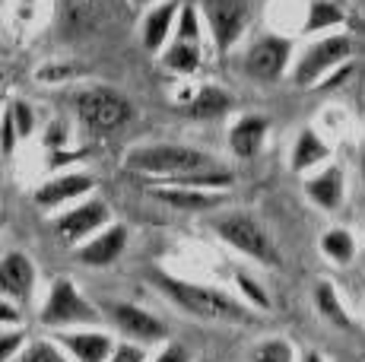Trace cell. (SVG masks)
<instances>
[{
	"label": "cell",
	"mask_w": 365,
	"mask_h": 362,
	"mask_svg": "<svg viewBox=\"0 0 365 362\" xmlns=\"http://www.w3.org/2000/svg\"><path fill=\"white\" fill-rule=\"evenodd\" d=\"M150 283L163 292L175 309H181L191 318H200V321H216V324H251L255 321V309H248L238 296H229L226 289L191 283V280H185V276L165 274V270H153Z\"/></svg>",
	"instance_id": "1"
},
{
	"label": "cell",
	"mask_w": 365,
	"mask_h": 362,
	"mask_svg": "<svg viewBox=\"0 0 365 362\" xmlns=\"http://www.w3.org/2000/svg\"><path fill=\"white\" fill-rule=\"evenodd\" d=\"M124 169L133 175L143 178H156V185H165L172 178L191 175V172H207V169H220L210 152L197 150V146H185V143H143L133 146L124 152Z\"/></svg>",
	"instance_id": "2"
},
{
	"label": "cell",
	"mask_w": 365,
	"mask_h": 362,
	"mask_svg": "<svg viewBox=\"0 0 365 362\" xmlns=\"http://www.w3.org/2000/svg\"><path fill=\"white\" fill-rule=\"evenodd\" d=\"M213 232L222 245H229L232 252L251 257V261L264 264V267H279L283 264V254H279L273 235L267 232V226L251 213L242 210H229L222 217L213 219Z\"/></svg>",
	"instance_id": "3"
},
{
	"label": "cell",
	"mask_w": 365,
	"mask_h": 362,
	"mask_svg": "<svg viewBox=\"0 0 365 362\" xmlns=\"http://www.w3.org/2000/svg\"><path fill=\"white\" fill-rule=\"evenodd\" d=\"M38 324L48 331H70V327H99L102 309H96L70 276H58L51 283V292L38 309Z\"/></svg>",
	"instance_id": "4"
},
{
	"label": "cell",
	"mask_w": 365,
	"mask_h": 362,
	"mask_svg": "<svg viewBox=\"0 0 365 362\" xmlns=\"http://www.w3.org/2000/svg\"><path fill=\"white\" fill-rule=\"evenodd\" d=\"M353 58V38L343 36V32H327L324 38H314L305 51L292 61V83L302 89L318 86L331 71H336L340 64Z\"/></svg>",
	"instance_id": "5"
},
{
	"label": "cell",
	"mask_w": 365,
	"mask_h": 362,
	"mask_svg": "<svg viewBox=\"0 0 365 362\" xmlns=\"http://www.w3.org/2000/svg\"><path fill=\"white\" fill-rule=\"evenodd\" d=\"M76 118L86 130L96 134H111V130L124 128L133 118V105L128 95H121L111 86H93L83 89L76 95Z\"/></svg>",
	"instance_id": "6"
},
{
	"label": "cell",
	"mask_w": 365,
	"mask_h": 362,
	"mask_svg": "<svg viewBox=\"0 0 365 362\" xmlns=\"http://www.w3.org/2000/svg\"><path fill=\"white\" fill-rule=\"evenodd\" d=\"M197 10L207 19V32L213 38L216 54L232 51L251 23L248 0H197Z\"/></svg>",
	"instance_id": "7"
},
{
	"label": "cell",
	"mask_w": 365,
	"mask_h": 362,
	"mask_svg": "<svg viewBox=\"0 0 365 362\" xmlns=\"http://www.w3.org/2000/svg\"><path fill=\"white\" fill-rule=\"evenodd\" d=\"M108 222H115L111 217V207L99 197H83L76 200V207H67L64 213L54 217V235H58L64 245L76 248L86 239H93L96 232H102Z\"/></svg>",
	"instance_id": "8"
},
{
	"label": "cell",
	"mask_w": 365,
	"mask_h": 362,
	"mask_svg": "<svg viewBox=\"0 0 365 362\" xmlns=\"http://www.w3.org/2000/svg\"><path fill=\"white\" fill-rule=\"evenodd\" d=\"M102 318H108V324L121 333L124 340L140 346H150V343H165L168 340V327L165 321H159L153 311L140 309L133 302H102Z\"/></svg>",
	"instance_id": "9"
},
{
	"label": "cell",
	"mask_w": 365,
	"mask_h": 362,
	"mask_svg": "<svg viewBox=\"0 0 365 362\" xmlns=\"http://www.w3.org/2000/svg\"><path fill=\"white\" fill-rule=\"evenodd\" d=\"M292 67V38L286 36H261L251 41L248 51L242 54V71L251 80L273 83Z\"/></svg>",
	"instance_id": "10"
},
{
	"label": "cell",
	"mask_w": 365,
	"mask_h": 362,
	"mask_svg": "<svg viewBox=\"0 0 365 362\" xmlns=\"http://www.w3.org/2000/svg\"><path fill=\"white\" fill-rule=\"evenodd\" d=\"M51 340L70 356V362H108L118 340L102 327H70L54 331Z\"/></svg>",
	"instance_id": "11"
},
{
	"label": "cell",
	"mask_w": 365,
	"mask_h": 362,
	"mask_svg": "<svg viewBox=\"0 0 365 362\" xmlns=\"http://www.w3.org/2000/svg\"><path fill=\"white\" fill-rule=\"evenodd\" d=\"M93 191H96V178L73 169V172H61V175H51L48 181H41L35 187L32 200L41 210H61V207L76 204L83 197H93Z\"/></svg>",
	"instance_id": "12"
},
{
	"label": "cell",
	"mask_w": 365,
	"mask_h": 362,
	"mask_svg": "<svg viewBox=\"0 0 365 362\" xmlns=\"http://www.w3.org/2000/svg\"><path fill=\"white\" fill-rule=\"evenodd\" d=\"M130 245V232L121 222H108L102 232H96L93 239H86L83 245H76V261L83 267H111V264L121 261V254Z\"/></svg>",
	"instance_id": "13"
},
{
	"label": "cell",
	"mask_w": 365,
	"mask_h": 362,
	"mask_svg": "<svg viewBox=\"0 0 365 362\" xmlns=\"http://www.w3.org/2000/svg\"><path fill=\"white\" fill-rule=\"evenodd\" d=\"M38 283L35 261L26 252H6L0 257V296L10 299L13 305H26Z\"/></svg>",
	"instance_id": "14"
},
{
	"label": "cell",
	"mask_w": 365,
	"mask_h": 362,
	"mask_svg": "<svg viewBox=\"0 0 365 362\" xmlns=\"http://www.w3.org/2000/svg\"><path fill=\"white\" fill-rule=\"evenodd\" d=\"M305 194L318 210L336 213L343 207V200H346V172H343V165L327 162L321 169H314L305 178Z\"/></svg>",
	"instance_id": "15"
},
{
	"label": "cell",
	"mask_w": 365,
	"mask_h": 362,
	"mask_svg": "<svg viewBox=\"0 0 365 362\" xmlns=\"http://www.w3.org/2000/svg\"><path fill=\"white\" fill-rule=\"evenodd\" d=\"M153 197L159 204L172 207L181 213H207L216 210L229 200V191H203V187H181V185H156L153 187Z\"/></svg>",
	"instance_id": "16"
},
{
	"label": "cell",
	"mask_w": 365,
	"mask_h": 362,
	"mask_svg": "<svg viewBox=\"0 0 365 362\" xmlns=\"http://www.w3.org/2000/svg\"><path fill=\"white\" fill-rule=\"evenodd\" d=\"M181 0H159V4L146 6L143 23H140V41L150 54H159L172 41L175 19H178Z\"/></svg>",
	"instance_id": "17"
},
{
	"label": "cell",
	"mask_w": 365,
	"mask_h": 362,
	"mask_svg": "<svg viewBox=\"0 0 365 362\" xmlns=\"http://www.w3.org/2000/svg\"><path fill=\"white\" fill-rule=\"evenodd\" d=\"M331 156H334V146L318 134V128L305 124V128L296 134V140H292L289 169L296 172V175H312L314 169L327 165V159H331Z\"/></svg>",
	"instance_id": "18"
},
{
	"label": "cell",
	"mask_w": 365,
	"mask_h": 362,
	"mask_svg": "<svg viewBox=\"0 0 365 362\" xmlns=\"http://www.w3.org/2000/svg\"><path fill=\"white\" fill-rule=\"evenodd\" d=\"M267 134H270V121L264 115H242L229 128V150L238 159H255L261 156Z\"/></svg>",
	"instance_id": "19"
},
{
	"label": "cell",
	"mask_w": 365,
	"mask_h": 362,
	"mask_svg": "<svg viewBox=\"0 0 365 362\" xmlns=\"http://www.w3.org/2000/svg\"><path fill=\"white\" fill-rule=\"evenodd\" d=\"M232 105H235L232 93H226L222 86H213V83H207V86H200L197 93L191 95V102H187V115L197 118V121H213V118L229 115Z\"/></svg>",
	"instance_id": "20"
},
{
	"label": "cell",
	"mask_w": 365,
	"mask_h": 362,
	"mask_svg": "<svg viewBox=\"0 0 365 362\" xmlns=\"http://www.w3.org/2000/svg\"><path fill=\"white\" fill-rule=\"evenodd\" d=\"M314 309H318V315L324 318L331 327H340V331H353V315H349V309L343 305L340 292H336V286L331 280H318L314 283Z\"/></svg>",
	"instance_id": "21"
},
{
	"label": "cell",
	"mask_w": 365,
	"mask_h": 362,
	"mask_svg": "<svg viewBox=\"0 0 365 362\" xmlns=\"http://www.w3.org/2000/svg\"><path fill=\"white\" fill-rule=\"evenodd\" d=\"M159 61H163V67L172 71V73H194L203 61V45H197V41L172 38L163 51H159Z\"/></svg>",
	"instance_id": "22"
},
{
	"label": "cell",
	"mask_w": 365,
	"mask_h": 362,
	"mask_svg": "<svg viewBox=\"0 0 365 362\" xmlns=\"http://www.w3.org/2000/svg\"><path fill=\"white\" fill-rule=\"evenodd\" d=\"M318 248L327 261L336 264V267H349V264L356 261V239H353V232L343 226L324 229L318 239Z\"/></svg>",
	"instance_id": "23"
},
{
	"label": "cell",
	"mask_w": 365,
	"mask_h": 362,
	"mask_svg": "<svg viewBox=\"0 0 365 362\" xmlns=\"http://www.w3.org/2000/svg\"><path fill=\"white\" fill-rule=\"evenodd\" d=\"M346 23L343 10L331 0H308V13H305V36H321V32H331V29H340Z\"/></svg>",
	"instance_id": "24"
},
{
	"label": "cell",
	"mask_w": 365,
	"mask_h": 362,
	"mask_svg": "<svg viewBox=\"0 0 365 362\" xmlns=\"http://www.w3.org/2000/svg\"><path fill=\"white\" fill-rule=\"evenodd\" d=\"M248 362H296V350L286 337H267L248 353Z\"/></svg>",
	"instance_id": "25"
},
{
	"label": "cell",
	"mask_w": 365,
	"mask_h": 362,
	"mask_svg": "<svg viewBox=\"0 0 365 362\" xmlns=\"http://www.w3.org/2000/svg\"><path fill=\"white\" fill-rule=\"evenodd\" d=\"M172 38L197 41V45H203V23H200V10H197V4H181L178 19H175V32H172Z\"/></svg>",
	"instance_id": "26"
},
{
	"label": "cell",
	"mask_w": 365,
	"mask_h": 362,
	"mask_svg": "<svg viewBox=\"0 0 365 362\" xmlns=\"http://www.w3.org/2000/svg\"><path fill=\"white\" fill-rule=\"evenodd\" d=\"M13 362H70V356L54 340H32L19 350V356Z\"/></svg>",
	"instance_id": "27"
},
{
	"label": "cell",
	"mask_w": 365,
	"mask_h": 362,
	"mask_svg": "<svg viewBox=\"0 0 365 362\" xmlns=\"http://www.w3.org/2000/svg\"><path fill=\"white\" fill-rule=\"evenodd\" d=\"M235 289L242 292V302L248 305V309L270 311V296H267V289L255 280V276L245 274V270H238V274H235Z\"/></svg>",
	"instance_id": "28"
},
{
	"label": "cell",
	"mask_w": 365,
	"mask_h": 362,
	"mask_svg": "<svg viewBox=\"0 0 365 362\" xmlns=\"http://www.w3.org/2000/svg\"><path fill=\"white\" fill-rule=\"evenodd\" d=\"M10 115H13V128H16V134H19V140H29V137L35 134V111L29 102H23V99H16V102H10Z\"/></svg>",
	"instance_id": "29"
},
{
	"label": "cell",
	"mask_w": 365,
	"mask_h": 362,
	"mask_svg": "<svg viewBox=\"0 0 365 362\" xmlns=\"http://www.w3.org/2000/svg\"><path fill=\"white\" fill-rule=\"evenodd\" d=\"M26 346V333L19 327H0V362H13Z\"/></svg>",
	"instance_id": "30"
},
{
	"label": "cell",
	"mask_w": 365,
	"mask_h": 362,
	"mask_svg": "<svg viewBox=\"0 0 365 362\" xmlns=\"http://www.w3.org/2000/svg\"><path fill=\"white\" fill-rule=\"evenodd\" d=\"M16 143H19V134L13 128V115H10V108H4L0 111V156H13Z\"/></svg>",
	"instance_id": "31"
},
{
	"label": "cell",
	"mask_w": 365,
	"mask_h": 362,
	"mask_svg": "<svg viewBox=\"0 0 365 362\" xmlns=\"http://www.w3.org/2000/svg\"><path fill=\"white\" fill-rule=\"evenodd\" d=\"M73 73H76L73 64H45V67H38V71H35V80H38V83H64Z\"/></svg>",
	"instance_id": "32"
},
{
	"label": "cell",
	"mask_w": 365,
	"mask_h": 362,
	"mask_svg": "<svg viewBox=\"0 0 365 362\" xmlns=\"http://www.w3.org/2000/svg\"><path fill=\"white\" fill-rule=\"evenodd\" d=\"M150 362H191V353H187V346L175 343V340H165V343H159L156 356Z\"/></svg>",
	"instance_id": "33"
},
{
	"label": "cell",
	"mask_w": 365,
	"mask_h": 362,
	"mask_svg": "<svg viewBox=\"0 0 365 362\" xmlns=\"http://www.w3.org/2000/svg\"><path fill=\"white\" fill-rule=\"evenodd\" d=\"M108 362H146V350L140 343L121 340V343H115V353L108 356Z\"/></svg>",
	"instance_id": "34"
},
{
	"label": "cell",
	"mask_w": 365,
	"mask_h": 362,
	"mask_svg": "<svg viewBox=\"0 0 365 362\" xmlns=\"http://www.w3.org/2000/svg\"><path fill=\"white\" fill-rule=\"evenodd\" d=\"M356 73V67H353V61H346V64H340L336 71H331L324 76V80L318 83V89H336V86H343L346 83V76H353Z\"/></svg>",
	"instance_id": "35"
},
{
	"label": "cell",
	"mask_w": 365,
	"mask_h": 362,
	"mask_svg": "<svg viewBox=\"0 0 365 362\" xmlns=\"http://www.w3.org/2000/svg\"><path fill=\"white\" fill-rule=\"evenodd\" d=\"M23 315H19V305H13L10 299L0 296V327H19Z\"/></svg>",
	"instance_id": "36"
},
{
	"label": "cell",
	"mask_w": 365,
	"mask_h": 362,
	"mask_svg": "<svg viewBox=\"0 0 365 362\" xmlns=\"http://www.w3.org/2000/svg\"><path fill=\"white\" fill-rule=\"evenodd\" d=\"M302 362H324V356H321L318 350H308L305 356H302Z\"/></svg>",
	"instance_id": "37"
},
{
	"label": "cell",
	"mask_w": 365,
	"mask_h": 362,
	"mask_svg": "<svg viewBox=\"0 0 365 362\" xmlns=\"http://www.w3.org/2000/svg\"><path fill=\"white\" fill-rule=\"evenodd\" d=\"M137 6H153V4H159V0H133Z\"/></svg>",
	"instance_id": "38"
},
{
	"label": "cell",
	"mask_w": 365,
	"mask_h": 362,
	"mask_svg": "<svg viewBox=\"0 0 365 362\" xmlns=\"http://www.w3.org/2000/svg\"><path fill=\"white\" fill-rule=\"evenodd\" d=\"M362 187H365V156H362Z\"/></svg>",
	"instance_id": "39"
},
{
	"label": "cell",
	"mask_w": 365,
	"mask_h": 362,
	"mask_svg": "<svg viewBox=\"0 0 365 362\" xmlns=\"http://www.w3.org/2000/svg\"><path fill=\"white\" fill-rule=\"evenodd\" d=\"M0 83H4V73H0Z\"/></svg>",
	"instance_id": "40"
}]
</instances>
